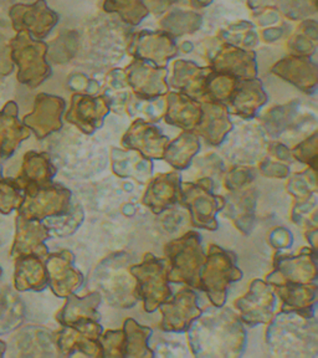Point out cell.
<instances>
[{"label": "cell", "instance_id": "obj_19", "mask_svg": "<svg viewBox=\"0 0 318 358\" xmlns=\"http://www.w3.org/2000/svg\"><path fill=\"white\" fill-rule=\"evenodd\" d=\"M277 296L282 300V313H296L313 316L317 301V285L313 284H285L275 286Z\"/></svg>", "mask_w": 318, "mask_h": 358}, {"label": "cell", "instance_id": "obj_34", "mask_svg": "<svg viewBox=\"0 0 318 358\" xmlns=\"http://www.w3.org/2000/svg\"><path fill=\"white\" fill-rule=\"evenodd\" d=\"M317 136L315 134L311 138L305 141L303 143L298 145L296 150L294 151V155L298 161L303 163H308L310 167L316 171V162H317Z\"/></svg>", "mask_w": 318, "mask_h": 358}, {"label": "cell", "instance_id": "obj_20", "mask_svg": "<svg viewBox=\"0 0 318 358\" xmlns=\"http://www.w3.org/2000/svg\"><path fill=\"white\" fill-rule=\"evenodd\" d=\"M29 136L28 127L17 120V103L9 101L0 111V157H10Z\"/></svg>", "mask_w": 318, "mask_h": 358}, {"label": "cell", "instance_id": "obj_31", "mask_svg": "<svg viewBox=\"0 0 318 358\" xmlns=\"http://www.w3.org/2000/svg\"><path fill=\"white\" fill-rule=\"evenodd\" d=\"M265 102V95L261 89L257 85H250L241 89L233 100L235 110L238 113L252 116L254 111H256L257 107L261 106Z\"/></svg>", "mask_w": 318, "mask_h": 358}, {"label": "cell", "instance_id": "obj_39", "mask_svg": "<svg viewBox=\"0 0 318 358\" xmlns=\"http://www.w3.org/2000/svg\"><path fill=\"white\" fill-rule=\"evenodd\" d=\"M0 275H1V270H0Z\"/></svg>", "mask_w": 318, "mask_h": 358}, {"label": "cell", "instance_id": "obj_5", "mask_svg": "<svg viewBox=\"0 0 318 358\" xmlns=\"http://www.w3.org/2000/svg\"><path fill=\"white\" fill-rule=\"evenodd\" d=\"M243 273L236 266V257L217 245L210 246L199 276L201 290L205 291L215 308H223L231 282L241 280Z\"/></svg>", "mask_w": 318, "mask_h": 358}, {"label": "cell", "instance_id": "obj_27", "mask_svg": "<svg viewBox=\"0 0 318 358\" xmlns=\"http://www.w3.org/2000/svg\"><path fill=\"white\" fill-rule=\"evenodd\" d=\"M123 332L126 337L123 357H153L148 341L152 335L151 329L140 326L136 320L127 319L124 321Z\"/></svg>", "mask_w": 318, "mask_h": 358}, {"label": "cell", "instance_id": "obj_14", "mask_svg": "<svg viewBox=\"0 0 318 358\" xmlns=\"http://www.w3.org/2000/svg\"><path fill=\"white\" fill-rule=\"evenodd\" d=\"M13 28L31 34L35 38H44L56 24V15L48 9L44 0L35 4H15L9 10Z\"/></svg>", "mask_w": 318, "mask_h": 358}, {"label": "cell", "instance_id": "obj_23", "mask_svg": "<svg viewBox=\"0 0 318 358\" xmlns=\"http://www.w3.org/2000/svg\"><path fill=\"white\" fill-rule=\"evenodd\" d=\"M105 102L85 96H73L71 111L67 113V121L78 124L80 129L91 134L101 124L102 117L106 115Z\"/></svg>", "mask_w": 318, "mask_h": 358}, {"label": "cell", "instance_id": "obj_22", "mask_svg": "<svg viewBox=\"0 0 318 358\" xmlns=\"http://www.w3.org/2000/svg\"><path fill=\"white\" fill-rule=\"evenodd\" d=\"M48 235V230L40 224L39 220H27L19 217L17 241L14 244L13 254L17 257H43L48 252L44 244Z\"/></svg>", "mask_w": 318, "mask_h": 358}, {"label": "cell", "instance_id": "obj_2", "mask_svg": "<svg viewBox=\"0 0 318 358\" xmlns=\"http://www.w3.org/2000/svg\"><path fill=\"white\" fill-rule=\"evenodd\" d=\"M268 343L280 355L300 356L308 348L315 351L317 348L316 320L300 313H282L268 327Z\"/></svg>", "mask_w": 318, "mask_h": 358}, {"label": "cell", "instance_id": "obj_32", "mask_svg": "<svg viewBox=\"0 0 318 358\" xmlns=\"http://www.w3.org/2000/svg\"><path fill=\"white\" fill-rule=\"evenodd\" d=\"M102 357H123L124 352V332L123 330H108L99 338Z\"/></svg>", "mask_w": 318, "mask_h": 358}, {"label": "cell", "instance_id": "obj_36", "mask_svg": "<svg viewBox=\"0 0 318 358\" xmlns=\"http://www.w3.org/2000/svg\"><path fill=\"white\" fill-rule=\"evenodd\" d=\"M285 162L280 161L276 158V161L273 159H266L261 164V172L268 177H276V178H284L289 176V166L284 164Z\"/></svg>", "mask_w": 318, "mask_h": 358}, {"label": "cell", "instance_id": "obj_1", "mask_svg": "<svg viewBox=\"0 0 318 358\" xmlns=\"http://www.w3.org/2000/svg\"><path fill=\"white\" fill-rule=\"evenodd\" d=\"M189 343L196 357H236L244 351L246 331L230 310H215L190 324Z\"/></svg>", "mask_w": 318, "mask_h": 358}, {"label": "cell", "instance_id": "obj_7", "mask_svg": "<svg viewBox=\"0 0 318 358\" xmlns=\"http://www.w3.org/2000/svg\"><path fill=\"white\" fill-rule=\"evenodd\" d=\"M10 57L17 67L19 83L30 87L39 86L50 75V67L45 62L46 45L30 38V34L19 31L9 40Z\"/></svg>", "mask_w": 318, "mask_h": 358}, {"label": "cell", "instance_id": "obj_16", "mask_svg": "<svg viewBox=\"0 0 318 358\" xmlns=\"http://www.w3.org/2000/svg\"><path fill=\"white\" fill-rule=\"evenodd\" d=\"M64 108L65 102L62 99L40 94L35 100L33 112L24 117L22 123L33 129L34 134L41 140L62 127Z\"/></svg>", "mask_w": 318, "mask_h": 358}, {"label": "cell", "instance_id": "obj_33", "mask_svg": "<svg viewBox=\"0 0 318 358\" xmlns=\"http://www.w3.org/2000/svg\"><path fill=\"white\" fill-rule=\"evenodd\" d=\"M316 171L311 169L306 171L302 174H297L296 177H294L292 180L289 185V189H290L292 194L298 198V199H306L310 196H313L316 194Z\"/></svg>", "mask_w": 318, "mask_h": 358}, {"label": "cell", "instance_id": "obj_38", "mask_svg": "<svg viewBox=\"0 0 318 358\" xmlns=\"http://www.w3.org/2000/svg\"><path fill=\"white\" fill-rule=\"evenodd\" d=\"M270 241L276 249H285V248H290L292 244V235L290 231H287L284 228H279L271 234Z\"/></svg>", "mask_w": 318, "mask_h": 358}, {"label": "cell", "instance_id": "obj_3", "mask_svg": "<svg viewBox=\"0 0 318 358\" xmlns=\"http://www.w3.org/2000/svg\"><path fill=\"white\" fill-rule=\"evenodd\" d=\"M95 280L101 292L113 306L129 308L138 301L137 281L131 273L129 259L123 254H115L101 264Z\"/></svg>", "mask_w": 318, "mask_h": 358}, {"label": "cell", "instance_id": "obj_25", "mask_svg": "<svg viewBox=\"0 0 318 358\" xmlns=\"http://www.w3.org/2000/svg\"><path fill=\"white\" fill-rule=\"evenodd\" d=\"M112 168L118 177L134 178L140 182L150 180L152 176V163L142 155L134 153L133 150L117 151L112 153Z\"/></svg>", "mask_w": 318, "mask_h": 358}, {"label": "cell", "instance_id": "obj_6", "mask_svg": "<svg viewBox=\"0 0 318 358\" xmlns=\"http://www.w3.org/2000/svg\"><path fill=\"white\" fill-rule=\"evenodd\" d=\"M168 268L167 262L153 254H145L142 263L131 265V273L137 281V296L143 301L145 313H154L171 300Z\"/></svg>", "mask_w": 318, "mask_h": 358}, {"label": "cell", "instance_id": "obj_8", "mask_svg": "<svg viewBox=\"0 0 318 358\" xmlns=\"http://www.w3.org/2000/svg\"><path fill=\"white\" fill-rule=\"evenodd\" d=\"M179 201L188 208L194 227L212 231L218 229L217 214L223 209L225 201L222 196L212 194V180L180 185Z\"/></svg>", "mask_w": 318, "mask_h": 358}, {"label": "cell", "instance_id": "obj_15", "mask_svg": "<svg viewBox=\"0 0 318 358\" xmlns=\"http://www.w3.org/2000/svg\"><path fill=\"white\" fill-rule=\"evenodd\" d=\"M73 254L67 250L48 257L45 268L48 282L59 297L70 296L84 282V276L73 266Z\"/></svg>", "mask_w": 318, "mask_h": 358}, {"label": "cell", "instance_id": "obj_29", "mask_svg": "<svg viewBox=\"0 0 318 358\" xmlns=\"http://www.w3.org/2000/svg\"><path fill=\"white\" fill-rule=\"evenodd\" d=\"M201 116V106L198 103L174 94L171 96L168 122L182 129H193L198 126Z\"/></svg>", "mask_w": 318, "mask_h": 358}, {"label": "cell", "instance_id": "obj_26", "mask_svg": "<svg viewBox=\"0 0 318 358\" xmlns=\"http://www.w3.org/2000/svg\"><path fill=\"white\" fill-rule=\"evenodd\" d=\"M54 174L55 168L52 167L49 157L44 153L29 152L24 158L22 177L24 189L50 185Z\"/></svg>", "mask_w": 318, "mask_h": 358}, {"label": "cell", "instance_id": "obj_9", "mask_svg": "<svg viewBox=\"0 0 318 358\" xmlns=\"http://www.w3.org/2000/svg\"><path fill=\"white\" fill-rule=\"evenodd\" d=\"M27 196L20 204V218L43 220L64 215L70 209L71 192L60 185H46L25 189Z\"/></svg>", "mask_w": 318, "mask_h": 358}, {"label": "cell", "instance_id": "obj_37", "mask_svg": "<svg viewBox=\"0 0 318 358\" xmlns=\"http://www.w3.org/2000/svg\"><path fill=\"white\" fill-rule=\"evenodd\" d=\"M13 62L10 57V48L4 38L0 36V76H6L13 71Z\"/></svg>", "mask_w": 318, "mask_h": 358}, {"label": "cell", "instance_id": "obj_18", "mask_svg": "<svg viewBox=\"0 0 318 358\" xmlns=\"http://www.w3.org/2000/svg\"><path fill=\"white\" fill-rule=\"evenodd\" d=\"M180 174H159L152 179L143 196V203L152 212L159 214L180 199Z\"/></svg>", "mask_w": 318, "mask_h": 358}, {"label": "cell", "instance_id": "obj_30", "mask_svg": "<svg viewBox=\"0 0 318 358\" xmlns=\"http://www.w3.org/2000/svg\"><path fill=\"white\" fill-rule=\"evenodd\" d=\"M201 148V143L191 134H182L178 140L169 142L164 152V159L172 167L183 171L189 167L191 158L196 156Z\"/></svg>", "mask_w": 318, "mask_h": 358}, {"label": "cell", "instance_id": "obj_12", "mask_svg": "<svg viewBox=\"0 0 318 358\" xmlns=\"http://www.w3.org/2000/svg\"><path fill=\"white\" fill-rule=\"evenodd\" d=\"M102 327L99 321H87L76 326H65L56 337L57 347L65 355H73L75 351L85 353L91 357H102L100 336Z\"/></svg>", "mask_w": 318, "mask_h": 358}, {"label": "cell", "instance_id": "obj_10", "mask_svg": "<svg viewBox=\"0 0 318 358\" xmlns=\"http://www.w3.org/2000/svg\"><path fill=\"white\" fill-rule=\"evenodd\" d=\"M276 296L270 284L263 280H254L250 289L244 296L235 301V306L240 311L241 321L249 326L268 324L274 315Z\"/></svg>", "mask_w": 318, "mask_h": 358}, {"label": "cell", "instance_id": "obj_35", "mask_svg": "<svg viewBox=\"0 0 318 358\" xmlns=\"http://www.w3.org/2000/svg\"><path fill=\"white\" fill-rule=\"evenodd\" d=\"M252 174L250 169L246 168H236L233 172H230L226 179V187L230 190H239L252 182Z\"/></svg>", "mask_w": 318, "mask_h": 358}, {"label": "cell", "instance_id": "obj_11", "mask_svg": "<svg viewBox=\"0 0 318 358\" xmlns=\"http://www.w3.org/2000/svg\"><path fill=\"white\" fill-rule=\"evenodd\" d=\"M317 280V254L302 252L300 257H277L274 273L268 276L270 285L313 284Z\"/></svg>", "mask_w": 318, "mask_h": 358}, {"label": "cell", "instance_id": "obj_17", "mask_svg": "<svg viewBox=\"0 0 318 358\" xmlns=\"http://www.w3.org/2000/svg\"><path fill=\"white\" fill-rule=\"evenodd\" d=\"M169 140L151 124L136 122L123 138L127 150L138 152L147 159H162Z\"/></svg>", "mask_w": 318, "mask_h": 358}, {"label": "cell", "instance_id": "obj_4", "mask_svg": "<svg viewBox=\"0 0 318 358\" xmlns=\"http://www.w3.org/2000/svg\"><path fill=\"white\" fill-rule=\"evenodd\" d=\"M201 243V235L196 231H189L166 245L169 281L185 282L193 289H201L199 276L207 257Z\"/></svg>", "mask_w": 318, "mask_h": 358}, {"label": "cell", "instance_id": "obj_24", "mask_svg": "<svg viewBox=\"0 0 318 358\" xmlns=\"http://www.w3.org/2000/svg\"><path fill=\"white\" fill-rule=\"evenodd\" d=\"M48 285V273L40 257L22 255L17 259L15 286L17 290H43Z\"/></svg>", "mask_w": 318, "mask_h": 358}, {"label": "cell", "instance_id": "obj_13", "mask_svg": "<svg viewBox=\"0 0 318 358\" xmlns=\"http://www.w3.org/2000/svg\"><path fill=\"white\" fill-rule=\"evenodd\" d=\"M162 313L161 329L167 332H185L189 329L190 324L201 316V311L198 305V296L190 289H183L159 306Z\"/></svg>", "mask_w": 318, "mask_h": 358}, {"label": "cell", "instance_id": "obj_28", "mask_svg": "<svg viewBox=\"0 0 318 358\" xmlns=\"http://www.w3.org/2000/svg\"><path fill=\"white\" fill-rule=\"evenodd\" d=\"M231 123L226 117V112L223 107H205V116L203 121H199L196 129L198 132L210 143L220 145L225 134H228Z\"/></svg>", "mask_w": 318, "mask_h": 358}, {"label": "cell", "instance_id": "obj_21", "mask_svg": "<svg viewBox=\"0 0 318 358\" xmlns=\"http://www.w3.org/2000/svg\"><path fill=\"white\" fill-rule=\"evenodd\" d=\"M101 294L94 291L87 296L78 297L71 294L67 296L66 305L57 315V320L64 326H76L87 321H99L100 313L97 308L100 305Z\"/></svg>", "mask_w": 318, "mask_h": 358}]
</instances>
